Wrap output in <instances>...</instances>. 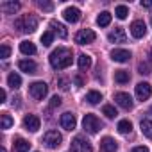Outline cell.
I'll use <instances>...</instances> for the list:
<instances>
[{
	"label": "cell",
	"instance_id": "obj_20",
	"mask_svg": "<svg viewBox=\"0 0 152 152\" xmlns=\"http://www.w3.org/2000/svg\"><path fill=\"white\" fill-rule=\"evenodd\" d=\"M20 52L25 54V56H34V54H36V47H34V43H31V41H22V43H20Z\"/></svg>",
	"mask_w": 152,
	"mask_h": 152
},
{
	"label": "cell",
	"instance_id": "obj_24",
	"mask_svg": "<svg viewBox=\"0 0 152 152\" xmlns=\"http://www.w3.org/2000/svg\"><path fill=\"white\" fill-rule=\"evenodd\" d=\"M109 23H111V13L102 11V13L97 16V25H100V27H107Z\"/></svg>",
	"mask_w": 152,
	"mask_h": 152
},
{
	"label": "cell",
	"instance_id": "obj_8",
	"mask_svg": "<svg viewBox=\"0 0 152 152\" xmlns=\"http://www.w3.org/2000/svg\"><path fill=\"white\" fill-rule=\"evenodd\" d=\"M131 34H132L134 38H143V36L147 34V25H145V22H143V20H134V22L131 23Z\"/></svg>",
	"mask_w": 152,
	"mask_h": 152
},
{
	"label": "cell",
	"instance_id": "obj_9",
	"mask_svg": "<svg viewBox=\"0 0 152 152\" xmlns=\"http://www.w3.org/2000/svg\"><path fill=\"white\" fill-rule=\"evenodd\" d=\"M150 93H152V88H150V84L148 83H140V84H136V97H138V100H147L148 97H150Z\"/></svg>",
	"mask_w": 152,
	"mask_h": 152
},
{
	"label": "cell",
	"instance_id": "obj_26",
	"mask_svg": "<svg viewBox=\"0 0 152 152\" xmlns=\"http://www.w3.org/2000/svg\"><path fill=\"white\" fill-rule=\"evenodd\" d=\"M77 63H79V68H81V70H86V68L91 66V57L86 56V54H81V56L77 57Z\"/></svg>",
	"mask_w": 152,
	"mask_h": 152
},
{
	"label": "cell",
	"instance_id": "obj_16",
	"mask_svg": "<svg viewBox=\"0 0 152 152\" xmlns=\"http://www.w3.org/2000/svg\"><path fill=\"white\" fill-rule=\"evenodd\" d=\"M18 68L22 72H25V73H36L38 64L34 61H31V59H22V61H18Z\"/></svg>",
	"mask_w": 152,
	"mask_h": 152
},
{
	"label": "cell",
	"instance_id": "obj_28",
	"mask_svg": "<svg viewBox=\"0 0 152 152\" xmlns=\"http://www.w3.org/2000/svg\"><path fill=\"white\" fill-rule=\"evenodd\" d=\"M86 100L90 102V104H99L100 100H102V95L99 93V91H88V95H86Z\"/></svg>",
	"mask_w": 152,
	"mask_h": 152
},
{
	"label": "cell",
	"instance_id": "obj_10",
	"mask_svg": "<svg viewBox=\"0 0 152 152\" xmlns=\"http://www.w3.org/2000/svg\"><path fill=\"white\" fill-rule=\"evenodd\" d=\"M115 102L120 106V107H124V109H132V99H131V95L129 93H116L115 95Z\"/></svg>",
	"mask_w": 152,
	"mask_h": 152
},
{
	"label": "cell",
	"instance_id": "obj_36",
	"mask_svg": "<svg viewBox=\"0 0 152 152\" xmlns=\"http://www.w3.org/2000/svg\"><path fill=\"white\" fill-rule=\"evenodd\" d=\"M59 106H61V99L57 95H54L52 100H50V107H59Z\"/></svg>",
	"mask_w": 152,
	"mask_h": 152
},
{
	"label": "cell",
	"instance_id": "obj_14",
	"mask_svg": "<svg viewBox=\"0 0 152 152\" xmlns=\"http://www.w3.org/2000/svg\"><path fill=\"white\" fill-rule=\"evenodd\" d=\"M75 125H77L75 115H72V113H64V115H61V127H63V129L72 131V129H75Z\"/></svg>",
	"mask_w": 152,
	"mask_h": 152
},
{
	"label": "cell",
	"instance_id": "obj_4",
	"mask_svg": "<svg viewBox=\"0 0 152 152\" xmlns=\"http://www.w3.org/2000/svg\"><path fill=\"white\" fill-rule=\"evenodd\" d=\"M29 93H31L32 99L43 100V99L47 97V93H48V86H47L43 81H36V83H32V84L29 86Z\"/></svg>",
	"mask_w": 152,
	"mask_h": 152
},
{
	"label": "cell",
	"instance_id": "obj_3",
	"mask_svg": "<svg viewBox=\"0 0 152 152\" xmlns=\"http://www.w3.org/2000/svg\"><path fill=\"white\" fill-rule=\"evenodd\" d=\"M83 127H84V131L86 132H90V134H97L100 129H102V124H100V120L95 116V115H84V118H83Z\"/></svg>",
	"mask_w": 152,
	"mask_h": 152
},
{
	"label": "cell",
	"instance_id": "obj_12",
	"mask_svg": "<svg viewBox=\"0 0 152 152\" xmlns=\"http://www.w3.org/2000/svg\"><path fill=\"white\" fill-rule=\"evenodd\" d=\"M109 41L111 43H125L127 41V36H125V31L122 27H115L111 32H109Z\"/></svg>",
	"mask_w": 152,
	"mask_h": 152
},
{
	"label": "cell",
	"instance_id": "obj_27",
	"mask_svg": "<svg viewBox=\"0 0 152 152\" xmlns=\"http://www.w3.org/2000/svg\"><path fill=\"white\" fill-rule=\"evenodd\" d=\"M116 129H118V132H122V134H127V132H131V131H132V124H131L129 120H120Z\"/></svg>",
	"mask_w": 152,
	"mask_h": 152
},
{
	"label": "cell",
	"instance_id": "obj_22",
	"mask_svg": "<svg viewBox=\"0 0 152 152\" xmlns=\"http://www.w3.org/2000/svg\"><path fill=\"white\" fill-rule=\"evenodd\" d=\"M29 148H31V143L25 141L23 138H16L15 140V150L16 152H29Z\"/></svg>",
	"mask_w": 152,
	"mask_h": 152
},
{
	"label": "cell",
	"instance_id": "obj_32",
	"mask_svg": "<svg viewBox=\"0 0 152 152\" xmlns=\"http://www.w3.org/2000/svg\"><path fill=\"white\" fill-rule=\"evenodd\" d=\"M102 113H104L107 118H115V116H116V109H115L113 106H104V107H102Z\"/></svg>",
	"mask_w": 152,
	"mask_h": 152
},
{
	"label": "cell",
	"instance_id": "obj_43",
	"mask_svg": "<svg viewBox=\"0 0 152 152\" xmlns=\"http://www.w3.org/2000/svg\"><path fill=\"white\" fill-rule=\"evenodd\" d=\"M0 152H6V148H0Z\"/></svg>",
	"mask_w": 152,
	"mask_h": 152
},
{
	"label": "cell",
	"instance_id": "obj_34",
	"mask_svg": "<svg viewBox=\"0 0 152 152\" xmlns=\"http://www.w3.org/2000/svg\"><path fill=\"white\" fill-rule=\"evenodd\" d=\"M138 70H140V73H141V75H147V73H150L148 63H140V64H138Z\"/></svg>",
	"mask_w": 152,
	"mask_h": 152
},
{
	"label": "cell",
	"instance_id": "obj_7",
	"mask_svg": "<svg viewBox=\"0 0 152 152\" xmlns=\"http://www.w3.org/2000/svg\"><path fill=\"white\" fill-rule=\"evenodd\" d=\"M95 32L91 29H83L79 31L77 34H75V43H79V45H88V43H93L95 41Z\"/></svg>",
	"mask_w": 152,
	"mask_h": 152
},
{
	"label": "cell",
	"instance_id": "obj_38",
	"mask_svg": "<svg viewBox=\"0 0 152 152\" xmlns=\"http://www.w3.org/2000/svg\"><path fill=\"white\" fill-rule=\"evenodd\" d=\"M141 7L150 9V7H152V0H141Z\"/></svg>",
	"mask_w": 152,
	"mask_h": 152
},
{
	"label": "cell",
	"instance_id": "obj_40",
	"mask_svg": "<svg viewBox=\"0 0 152 152\" xmlns=\"http://www.w3.org/2000/svg\"><path fill=\"white\" fill-rule=\"evenodd\" d=\"M0 102H6V90H0Z\"/></svg>",
	"mask_w": 152,
	"mask_h": 152
},
{
	"label": "cell",
	"instance_id": "obj_19",
	"mask_svg": "<svg viewBox=\"0 0 152 152\" xmlns=\"http://www.w3.org/2000/svg\"><path fill=\"white\" fill-rule=\"evenodd\" d=\"M0 9H2L6 15H15L20 9V4L18 2H2L0 4Z\"/></svg>",
	"mask_w": 152,
	"mask_h": 152
},
{
	"label": "cell",
	"instance_id": "obj_25",
	"mask_svg": "<svg viewBox=\"0 0 152 152\" xmlns=\"http://www.w3.org/2000/svg\"><path fill=\"white\" fill-rule=\"evenodd\" d=\"M140 127H141V132H143L148 140H152V120H141Z\"/></svg>",
	"mask_w": 152,
	"mask_h": 152
},
{
	"label": "cell",
	"instance_id": "obj_39",
	"mask_svg": "<svg viewBox=\"0 0 152 152\" xmlns=\"http://www.w3.org/2000/svg\"><path fill=\"white\" fill-rule=\"evenodd\" d=\"M132 152H148V148L147 147H134Z\"/></svg>",
	"mask_w": 152,
	"mask_h": 152
},
{
	"label": "cell",
	"instance_id": "obj_30",
	"mask_svg": "<svg viewBox=\"0 0 152 152\" xmlns=\"http://www.w3.org/2000/svg\"><path fill=\"white\" fill-rule=\"evenodd\" d=\"M0 120H2V129H9V127L15 124V120H13L11 115H7V113H2V115H0Z\"/></svg>",
	"mask_w": 152,
	"mask_h": 152
},
{
	"label": "cell",
	"instance_id": "obj_2",
	"mask_svg": "<svg viewBox=\"0 0 152 152\" xmlns=\"http://www.w3.org/2000/svg\"><path fill=\"white\" fill-rule=\"evenodd\" d=\"M15 27L20 32H34L38 29V18L32 15H23L22 18H18L15 22Z\"/></svg>",
	"mask_w": 152,
	"mask_h": 152
},
{
	"label": "cell",
	"instance_id": "obj_5",
	"mask_svg": "<svg viewBox=\"0 0 152 152\" xmlns=\"http://www.w3.org/2000/svg\"><path fill=\"white\" fill-rule=\"evenodd\" d=\"M70 148H72V152H93L91 143H90L84 136H75Z\"/></svg>",
	"mask_w": 152,
	"mask_h": 152
},
{
	"label": "cell",
	"instance_id": "obj_37",
	"mask_svg": "<svg viewBox=\"0 0 152 152\" xmlns=\"http://www.w3.org/2000/svg\"><path fill=\"white\" fill-rule=\"evenodd\" d=\"M59 88H61L63 91H66V90H68V83H66L64 79H59Z\"/></svg>",
	"mask_w": 152,
	"mask_h": 152
},
{
	"label": "cell",
	"instance_id": "obj_6",
	"mask_svg": "<svg viewBox=\"0 0 152 152\" xmlns=\"http://www.w3.org/2000/svg\"><path fill=\"white\" fill-rule=\"evenodd\" d=\"M61 141H63V138H61V134H59L57 131H47L45 136H43V143H45L48 148H56V147H59Z\"/></svg>",
	"mask_w": 152,
	"mask_h": 152
},
{
	"label": "cell",
	"instance_id": "obj_23",
	"mask_svg": "<svg viewBox=\"0 0 152 152\" xmlns=\"http://www.w3.org/2000/svg\"><path fill=\"white\" fill-rule=\"evenodd\" d=\"M7 84L13 88V90H18L22 86V77L18 73H9V77H7Z\"/></svg>",
	"mask_w": 152,
	"mask_h": 152
},
{
	"label": "cell",
	"instance_id": "obj_31",
	"mask_svg": "<svg viewBox=\"0 0 152 152\" xmlns=\"http://www.w3.org/2000/svg\"><path fill=\"white\" fill-rule=\"evenodd\" d=\"M52 41H54V34H52L50 31L43 32V36H41V43H43V47H50Z\"/></svg>",
	"mask_w": 152,
	"mask_h": 152
},
{
	"label": "cell",
	"instance_id": "obj_35",
	"mask_svg": "<svg viewBox=\"0 0 152 152\" xmlns=\"http://www.w3.org/2000/svg\"><path fill=\"white\" fill-rule=\"evenodd\" d=\"M38 6H39L43 11H52V9H54V4H52V2H45V0H41Z\"/></svg>",
	"mask_w": 152,
	"mask_h": 152
},
{
	"label": "cell",
	"instance_id": "obj_13",
	"mask_svg": "<svg viewBox=\"0 0 152 152\" xmlns=\"http://www.w3.org/2000/svg\"><path fill=\"white\" fill-rule=\"evenodd\" d=\"M111 59L116 61V63H127L131 59V52L125 50V48H115L111 52Z\"/></svg>",
	"mask_w": 152,
	"mask_h": 152
},
{
	"label": "cell",
	"instance_id": "obj_29",
	"mask_svg": "<svg viewBox=\"0 0 152 152\" xmlns=\"http://www.w3.org/2000/svg\"><path fill=\"white\" fill-rule=\"evenodd\" d=\"M115 15H116V18L125 20V18H127V15H129V7H127V6H116Z\"/></svg>",
	"mask_w": 152,
	"mask_h": 152
},
{
	"label": "cell",
	"instance_id": "obj_15",
	"mask_svg": "<svg viewBox=\"0 0 152 152\" xmlns=\"http://www.w3.org/2000/svg\"><path fill=\"white\" fill-rule=\"evenodd\" d=\"M63 16H64L66 22L75 23V22H79V18H81V11H79L77 7H66V9L63 11Z\"/></svg>",
	"mask_w": 152,
	"mask_h": 152
},
{
	"label": "cell",
	"instance_id": "obj_33",
	"mask_svg": "<svg viewBox=\"0 0 152 152\" xmlns=\"http://www.w3.org/2000/svg\"><path fill=\"white\" fill-rule=\"evenodd\" d=\"M9 56H11V47L4 43V45H2V48H0V57H2V59H7Z\"/></svg>",
	"mask_w": 152,
	"mask_h": 152
},
{
	"label": "cell",
	"instance_id": "obj_41",
	"mask_svg": "<svg viewBox=\"0 0 152 152\" xmlns=\"http://www.w3.org/2000/svg\"><path fill=\"white\" fill-rule=\"evenodd\" d=\"M75 84H77V88H81L83 86V79L81 77H75Z\"/></svg>",
	"mask_w": 152,
	"mask_h": 152
},
{
	"label": "cell",
	"instance_id": "obj_21",
	"mask_svg": "<svg viewBox=\"0 0 152 152\" xmlns=\"http://www.w3.org/2000/svg\"><path fill=\"white\" fill-rule=\"evenodd\" d=\"M115 81H116L118 84H125V83L131 81V75H129V72H125V70H116V72H115Z\"/></svg>",
	"mask_w": 152,
	"mask_h": 152
},
{
	"label": "cell",
	"instance_id": "obj_42",
	"mask_svg": "<svg viewBox=\"0 0 152 152\" xmlns=\"http://www.w3.org/2000/svg\"><path fill=\"white\" fill-rule=\"evenodd\" d=\"M148 56H150V59H152V48H150V52H148Z\"/></svg>",
	"mask_w": 152,
	"mask_h": 152
},
{
	"label": "cell",
	"instance_id": "obj_1",
	"mask_svg": "<svg viewBox=\"0 0 152 152\" xmlns=\"http://www.w3.org/2000/svg\"><path fill=\"white\" fill-rule=\"evenodd\" d=\"M48 59H50V64H52L54 70H64L72 64V50H68L64 47H59L50 54Z\"/></svg>",
	"mask_w": 152,
	"mask_h": 152
},
{
	"label": "cell",
	"instance_id": "obj_18",
	"mask_svg": "<svg viewBox=\"0 0 152 152\" xmlns=\"http://www.w3.org/2000/svg\"><path fill=\"white\" fill-rule=\"evenodd\" d=\"M50 27H52V31H54L59 38H63V39H64V38L68 36V31H66V27H64L63 23H59V22L52 20V22H50Z\"/></svg>",
	"mask_w": 152,
	"mask_h": 152
},
{
	"label": "cell",
	"instance_id": "obj_44",
	"mask_svg": "<svg viewBox=\"0 0 152 152\" xmlns=\"http://www.w3.org/2000/svg\"><path fill=\"white\" fill-rule=\"evenodd\" d=\"M150 23H152V18H150Z\"/></svg>",
	"mask_w": 152,
	"mask_h": 152
},
{
	"label": "cell",
	"instance_id": "obj_11",
	"mask_svg": "<svg viewBox=\"0 0 152 152\" xmlns=\"http://www.w3.org/2000/svg\"><path fill=\"white\" fill-rule=\"evenodd\" d=\"M39 125H41V122H39V118L36 115H27L23 118V127L27 131H31V132H36L39 129Z\"/></svg>",
	"mask_w": 152,
	"mask_h": 152
},
{
	"label": "cell",
	"instance_id": "obj_17",
	"mask_svg": "<svg viewBox=\"0 0 152 152\" xmlns=\"http://www.w3.org/2000/svg\"><path fill=\"white\" fill-rule=\"evenodd\" d=\"M100 148H102V152H115V150L118 148V143H116L113 138L106 136V138H102V141H100Z\"/></svg>",
	"mask_w": 152,
	"mask_h": 152
}]
</instances>
